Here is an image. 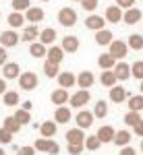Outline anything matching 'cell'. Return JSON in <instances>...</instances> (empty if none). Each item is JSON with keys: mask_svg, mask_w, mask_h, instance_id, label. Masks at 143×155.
Returning a JSON list of instances; mask_svg holds the SVG:
<instances>
[{"mask_svg": "<svg viewBox=\"0 0 143 155\" xmlns=\"http://www.w3.org/2000/svg\"><path fill=\"white\" fill-rule=\"evenodd\" d=\"M33 147H36V151H39V153H48V155H58L60 153V145L56 143V141H52V139H36V143H33Z\"/></svg>", "mask_w": 143, "mask_h": 155, "instance_id": "1", "label": "cell"}, {"mask_svg": "<svg viewBox=\"0 0 143 155\" xmlns=\"http://www.w3.org/2000/svg\"><path fill=\"white\" fill-rule=\"evenodd\" d=\"M77 19H79V15H77V11L73 6H62L58 11V23L62 27H73L77 23Z\"/></svg>", "mask_w": 143, "mask_h": 155, "instance_id": "2", "label": "cell"}, {"mask_svg": "<svg viewBox=\"0 0 143 155\" xmlns=\"http://www.w3.org/2000/svg\"><path fill=\"white\" fill-rule=\"evenodd\" d=\"M89 99H91L89 89H79L77 93H73V95L69 97V107H77V110H81L83 106L89 104Z\"/></svg>", "mask_w": 143, "mask_h": 155, "instance_id": "3", "label": "cell"}, {"mask_svg": "<svg viewBox=\"0 0 143 155\" xmlns=\"http://www.w3.org/2000/svg\"><path fill=\"white\" fill-rule=\"evenodd\" d=\"M37 85H39V79H37L36 72H21L19 74V87L23 89V91H33L37 89Z\"/></svg>", "mask_w": 143, "mask_h": 155, "instance_id": "4", "label": "cell"}, {"mask_svg": "<svg viewBox=\"0 0 143 155\" xmlns=\"http://www.w3.org/2000/svg\"><path fill=\"white\" fill-rule=\"evenodd\" d=\"M108 48H110L108 54H112L116 60H122L127 54H129V46H127V41H122V39H112Z\"/></svg>", "mask_w": 143, "mask_h": 155, "instance_id": "5", "label": "cell"}, {"mask_svg": "<svg viewBox=\"0 0 143 155\" xmlns=\"http://www.w3.org/2000/svg\"><path fill=\"white\" fill-rule=\"evenodd\" d=\"M19 41H21V35L15 29H6L0 33V46L2 48H15V46H19Z\"/></svg>", "mask_w": 143, "mask_h": 155, "instance_id": "6", "label": "cell"}, {"mask_svg": "<svg viewBox=\"0 0 143 155\" xmlns=\"http://www.w3.org/2000/svg\"><path fill=\"white\" fill-rule=\"evenodd\" d=\"M94 120H95V116H94V112H89V110H79V114L75 116V124L79 126V128H83V130H87L91 124H94Z\"/></svg>", "mask_w": 143, "mask_h": 155, "instance_id": "7", "label": "cell"}, {"mask_svg": "<svg viewBox=\"0 0 143 155\" xmlns=\"http://www.w3.org/2000/svg\"><path fill=\"white\" fill-rule=\"evenodd\" d=\"M23 15H25V21H27V23H33V25L42 23V21H44V17H46L44 8H39V6H29Z\"/></svg>", "mask_w": 143, "mask_h": 155, "instance_id": "8", "label": "cell"}, {"mask_svg": "<svg viewBox=\"0 0 143 155\" xmlns=\"http://www.w3.org/2000/svg\"><path fill=\"white\" fill-rule=\"evenodd\" d=\"M141 19H143V12L139 11V8H135V6L122 11V23L124 25H137Z\"/></svg>", "mask_w": 143, "mask_h": 155, "instance_id": "9", "label": "cell"}, {"mask_svg": "<svg viewBox=\"0 0 143 155\" xmlns=\"http://www.w3.org/2000/svg\"><path fill=\"white\" fill-rule=\"evenodd\" d=\"M64 139H66V145H83L85 141V130L83 128H71V130H66L64 134Z\"/></svg>", "mask_w": 143, "mask_h": 155, "instance_id": "10", "label": "cell"}, {"mask_svg": "<svg viewBox=\"0 0 143 155\" xmlns=\"http://www.w3.org/2000/svg\"><path fill=\"white\" fill-rule=\"evenodd\" d=\"M60 48L64 50V54H75L79 50V37L77 35H64L60 41Z\"/></svg>", "mask_w": 143, "mask_h": 155, "instance_id": "11", "label": "cell"}, {"mask_svg": "<svg viewBox=\"0 0 143 155\" xmlns=\"http://www.w3.org/2000/svg\"><path fill=\"white\" fill-rule=\"evenodd\" d=\"M73 118L71 114V107L69 106H58L56 107V112H54V122L56 124H69Z\"/></svg>", "mask_w": 143, "mask_h": 155, "instance_id": "12", "label": "cell"}, {"mask_svg": "<svg viewBox=\"0 0 143 155\" xmlns=\"http://www.w3.org/2000/svg\"><path fill=\"white\" fill-rule=\"evenodd\" d=\"M56 132H58V124H56L54 120H46V122L39 124V134H42L44 139H52V137H56Z\"/></svg>", "mask_w": 143, "mask_h": 155, "instance_id": "13", "label": "cell"}, {"mask_svg": "<svg viewBox=\"0 0 143 155\" xmlns=\"http://www.w3.org/2000/svg\"><path fill=\"white\" fill-rule=\"evenodd\" d=\"M69 89H62V87H58V89H54L52 91V95H50V101L54 104V106H64V104H69Z\"/></svg>", "mask_w": 143, "mask_h": 155, "instance_id": "14", "label": "cell"}, {"mask_svg": "<svg viewBox=\"0 0 143 155\" xmlns=\"http://www.w3.org/2000/svg\"><path fill=\"white\" fill-rule=\"evenodd\" d=\"M56 81H58V87H62V89H71V87H75L77 85V77L73 74V72H58V77H56Z\"/></svg>", "mask_w": 143, "mask_h": 155, "instance_id": "15", "label": "cell"}, {"mask_svg": "<svg viewBox=\"0 0 143 155\" xmlns=\"http://www.w3.org/2000/svg\"><path fill=\"white\" fill-rule=\"evenodd\" d=\"M114 74H116V81H127V79H131V66L127 64V62H116L114 64Z\"/></svg>", "mask_w": 143, "mask_h": 155, "instance_id": "16", "label": "cell"}, {"mask_svg": "<svg viewBox=\"0 0 143 155\" xmlns=\"http://www.w3.org/2000/svg\"><path fill=\"white\" fill-rule=\"evenodd\" d=\"M104 25H106V19L100 17V15H94V12L85 19V27L91 29V31H100V29H104Z\"/></svg>", "mask_w": 143, "mask_h": 155, "instance_id": "17", "label": "cell"}, {"mask_svg": "<svg viewBox=\"0 0 143 155\" xmlns=\"http://www.w3.org/2000/svg\"><path fill=\"white\" fill-rule=\"evenodd\" d=\"M46 60L48 62H54V64H60L64 60V50L60 46H50L46 52Z\"/></svg>", "mask_w": 143, "mask_h": 155, "instance_id": "18", "label": "cell"}, {"mask_svg": "<svg viewBox=\"0 0 143 155\" xmlns=\"http://www.w3.org/2000/svg\"><path fill=\"white\" fill-rule=\"evenodd\" d=\"M37 37H39V27L37 25H27L23 29V33H21V41H27V44H31V41H37Z\"/></svg>", "mask_w": 143, "mask_h": 155, "instance_id": "19", "label": "cell"}, {"mask_svg": "<svg viewBox=\"0 0 143 155\" xmlns=\"http://www.w3.org/2000/svg\"><path fill=\"white\" fill-rule=\"evenodd\" d=\"M56 37H58L56 29H52V27H46V29H42V31H39V37H37V41H42L44 46H52V44L56 41Z\"/></svg>", "mask_w": 143, "mask_h": 155, "instance_id": "20", "label": "cell"}, {"mask_svg": "<svg viewBox=\"0 0 143 155\" xmlns=\"http://www.w3.org/2000/svg\"><path fill=\"white\" fill-rule=\"evenodd\" d=\"M94 83H95V77H94V72H91V71L79 72V77H77V85H79V89H89Z\"/></svg>", "mask_w": 143, "mask_h": 155, "instance_id": "21", "label": "cell"}, {"mask_svg": "<svg viewBox=\"0 0 143 155\" xmlns=\"http://www.w3.org/2000/svg\"><path fill=\"white\" fill-rule=\"evenodd\" d=\"M2 74H4L6 81H9V79H19V74H21V66H19L17 62H6V64L2 66Z\"/></svg>", "mask_w": 143, "mask_h": 155, "instance_id": "22", "label": "cell"}, {"mask_svg": "<svg viewBox=\"0 0 143 155\" xmlns=\"http://www.w3.org/2000/svg\"><path fill=\"white\" fill-rule=\"evenodd\" d=\"M114 128H112V126H108V124H104V126H100V128H97V134H95V137H97V139H100V143L104 145V143H112V139H114Z\"/></svg>", "mask_w": 143, "mask_h": 155, "instance_id": "23", "label": "cell"}, {"mask_svg": "<svg viewBox=\"0 0 143 155\" xmlns=\"http://www.w3.org/2000/svg\"><path fill=\"white\" fill-rule=\"evenodd\" d=\"M104 19H106V23H120L122 21V8L120 6H108Z\"/></svg>", "mask_w": 143, "mask_h": 155, "instance_id": "24", "label": "cell"}, {"mask_svg": "<svg viewBox=\"0 0 143 155\" xmlns=\"http://www.w3.org/2000/svg\"><path fill=\"white\" fill-rule=\"evenodd\" d=\"M6 23H9V27L11 29H19V27H23L27 21H25V15L19 11H12L11 15H9V19H6Z\"/></svg>", "mask_w": 143, "mask_h": 155, "instance_id": "25", "label": "cell"}, {"mask_svg": "<svg viewBox=\"0 0 143 155\" xmlns=\"http://www.w3.org/2000/svg\"><path fill=\"white\" fill-rule=\"evenodd\" d=\"M127 97H129V93H127V89H124V87H120V85L110 87V99H112L114 104H122Z\"/></svg>", "mask_w": 143, "mask_h": 155, "instance_id": "26", "label": "cell"}, {"mask_svg": "<svg viewBox=\"0 0 143 155\" xmlns=\"http://www.w3.org/2000/svg\"><path fill=\"white\" fill-rule=\"evenodd\" d=\"M114 64H116V58L112 56V54H100L97 56V66L102 68V71H110V68H114Z\"/></svg>", "mask_w": 143, "mask_h": 155, "instance_id": "27", "label": "cell"}, {"mask_svg": "<svg viewBox=\"0 0 143 155\" xmlns=\"http://www.w3.org/2000/svg\"><path fill=\"white\" fill-rule=\"evenodd\" d=\"M112 39H114V35H112L110 29H100V31H95V44H97V46H110Z\"/></svg>", "mask_w": 143, "mask_h": 155, "instance_id": "28", "label": "cell"}, {"mask_svg": "<svg viewBox=\"0 0 143 155\" xmlns=\"http://www.w3.org/2000/svg\"><path fill=\"white\" fill-rule=\"evenodd\" d=\"M46 52L48 48L42 41H31L29 44V56H33V58H46Z\"/></svg>", "mask_w": 143, "mask_h": 155, "instance_id": "29", "label": "cell"}, {"mask_svg": "<svg viewBox=\"0 0 143 155\" xmlns=\"http://www.w3.org/2000/svg\"><path fill=\"white\" fill-rule=\"evenodd\" d=\"M2 101H4V106L6 107H15V106H19L21 104V97H19V93L17 91H4L2 93Z\"/></svg>", "mask_w": 143, "mask_h": 155, "instance_id": "30", "label": "cell"}, {"mask_svg": "<svg viewBox=\"0 0 143 155\" xmlns=\"http://www.w3.org/2000/svg\"><path fill=\"white\" fill-rule=\"evenodd\" d=\"M112 143L118 145V147H127V145L131 143V132H129V130H116V132H114Z\"/></svg>", "mask_w": 143, "mask_h": 155, "instance_id": "31", "label": "cell"}, {"mask_svg": "<svg viewBox=\"0 0 143 155\" xmlns=\"http://www.w3.org/2000/svg\"><path fill=\"white\" fill-rule=\"evenodd\" d=\"M100 83L104 85V87H108V89L114 87V85H116V74H114V71H112V68H110V71H104L100 74Z\"/></svg>", "mask_w": 143, "mask_h": 155, "instance_id": "32", "label": "cell"}, {"mask_svg": "<svg viewBox=\"0 0 143 155\" xmlns=\"http://www.w3.org/2000/svg\"><path fill=\"white\" fill-rule=\"evenodd\" d=\"M2 128H6L11 134H17V132L21 130V124L15 120V116H6V118H4V122H2Z\"/></svg>", "mask_w": 143, "mask_h": 155, "instance_id": "33", "label": "cell"}, {"mask_svg": "<svg viewBox=\"0 0 143 155\" xmlns=\"http://www.w3.org/2000/svg\"><path fill=\"white\" fill-rule=\"evenodd\" d=\"M127 46H129L131 50H135V52L143 50V35H139V33H133V35H129V39H127Z\"/></svg>", "mask_w": 143, "mask_h": 155, "instance_id": "34", "label": "cell"}, {"mask_svg": "<svg viewBox=\"0 0 143 155\" xmlns=\"http://www.w3.org/2000/svg\"><path fill=\"white\" fill-rule=\"evenodd\" d=\"M60 72V64H54V62H44V74H46L48 79H56Z\"/></svg>", "mask_w": 143, "mask_h": 155, "instance_id": "35", "label": "cell"}, {"mask_svg": "<svg viewBox=\"0 0 143 155\" xmlns=\"http://www.w3.org/2000/svg\"><path fill=\"white\" fill-rule=\"evenodd\" d=\"M15 120H17L21 126H23V124H29V122H31V112L19 107V110H15Z\"/></svg>", "mask_w": 143, "mask_h": 155, "instance_id": "36", "label": "cell"}, {"mask_svg": "<svg viewBox=\"0 0 143 155\" xmlns=\"http://www.w3.org/2000/svg\"><path fill=\"white\" fill-rule=\"evenodd\" d=\"M94 116H95V118H100V120L108 116V104L104 101V99H100V101L94 106Z\"/></svg>", "mask_w": 143, "mask_h": 155, "instance_id": "37", "label": "cell"}, {"mask_svg": "<svg viewBox=\"0 0 143 155\" xmlns=\"http://www.w3.org/2000/svg\"><path fill=\"white\" fill-rule=\"evenodd\" d=\"M83 147L87 149V151H97V149L102 147V143H100V139H97L95 134H91V137H85Z\"/></svg>", "mask_w": 143, "mask_h": 155, "instance_id": "38", "label": "cell"}, {"mask_svg": "<svg viewBox=\"0 0 143 155\" xmlns=\"http://www.w3.org/2000/svg\"><path fill=\"white\" fill-rule=\"evenodd\" d=\"M129 110H133V112H141L143 110V93L141 95H131L129 97Z\"/></svg>", "mask_w": 143, "mask_h": 155, "instance_id": "39", "label": "cell"}, {"mask_svg": "<svg viewBox=\"0 0 143 155\" xmlns=\"http://www.w3.org/2000/svg\"><path fill=\"white\" fill-rule=\"evenodd\" d=\"M139 120H141V112H133V110H129V112L124 114V124H127V126H135Z\"/></svg>", "mask_w": 143, "mask_h": 155, "instance_id": "40", "label": "cell"}, {"mask_svg": "<svg viewBox=\"0 0 143 155\" xmlns=\"http://www.w3.org/2000/svg\"><path fill=\"white\" fill-rule=\"evenodd\" d=\"M131 77H135V79L143 81V60H137V62L131 66Z\"/></svg>", "mask_w": 143, "mask_h": 155, "instance_id": "41", "label": "cell"}, {"mask_svg": "<svg viewBox=\"0 0 143 155\" xmlns=\"http://www.w3.org/2000/svg\"><path fill=\"white\" fill-rule=\"evenodd\" d=\"M12 11H19V12H25L29 6H31V0H12Z\"/></svg>", "mask_w": 143, "mask_h": 155, "instance_id": "42", "label": "cell"}, {"mask_svg": "<svg viewBox=\"0 0 143 155\" xmlns=\"http://www.w3.org/2000/svg\"><path fill=\"white\" fill-rule=\"evenodd\" d=\"M79 2H81V8L87 12H94L97 8V0H79Z\"/></svg>", "mask_w": 143, "mask_h": 155, "instance_id": "43", "label": "cell"}, {"mask_svg": "<svg viewBox=\"0 0 143 155\" xmlns=\"http://www.w3.org/2000/svg\"><path fill=\"white\" fill-rule=\"evenodd\" d=\"M36 147L33 145H23V147H19L17 149V155H36Z\"/></svg>", "mask_w": 143, "mask_h": 155, "instance_id": "44", "label": "cell"}, {"mask_svg": "<svg viewBox=\"0 0 143 155\" xmlns=\"http://www.w3.org/2000/svg\"><path fill=\"white\" fill-rule=\"evenodd\" d=\"M12 137H15V134H11L6 128H0V143L2 145H9L12 141Z\"/></svg>", "mask_w": 143, "mask_h": 155, "instance_id": "45", "label": "cell"}, {"mask_svg": "<svg viewBox=\"0 0 143 155\" xmlns=\"http://www.w3.org/2000/svg\"><path fill=\"white\" fill-rule=\"evenodd\" d=\"M83 145H66V151H69V155H81L83 153Z\"/></svg>", "mask_w": 143, "mask_h": 155, "instance_id": "46", "label": "cell"}, {"mask_svg": "<svg viewBox=\"0 0 143 155\" xmlns=\"http://www.w3.org/2000/svg\"><path fill=\"white\" fill-rule=\"evenodd\" d=\"M116 6H120L122 11H127V8L135 6V0H116Z\"/></svg>", "mask_w": 143, "mask_h": 155, "instance_id": "47", "label": "cell"}, {"mask_svg": "<svg viewBox=\"0 0 143 155\" xmlns=\"http://www.w3.org/2000/svg\"><path fill=\"white\" fill-rule=\"evenodd\" d=\"M133 132H135L137 137H141V139H143V118L139 120V122H137L135 126H133Z\"/></svg>", "mask_w": 143, "mask_h": 155, "instance_id": "48", "label": "cell"}, {"mask_svg": "<svg viewBox=\"0 0 143 155\" xmlns=\"http://www.w3.org/2000/svg\"><path fill=\"white\" fill-rule=\"evenodd\" d=\"M9 62V54H6V48H2L0 46V66H4Z\"/></svg>", "mask_w": 143, "mask_h": 155, "instance_id": "49", "label": "cell"}, {"mask_svg": "<svg viewBox=\"0 0 143 155\" xmlns=\"http://www.w3.org/2000/svg\"><path fill=\"white\" fill-rule=\"evenodd\" d=\"M120 155H137V151L133 149L131 145H127V147H120Z\"/></svg>", "mask_w": 143, "mask_h": 155, "instance_id": "50", "label": "cell"}, {"mask_svg": "<svg viewBox=\"0 0 143 155\" xmlns=\"http://www.w3.org/2000/svg\"><path fill=\"white\" fill-rule=\"evenodd\" d=\"M6 91V79H0V95Z\"/></svg>", "mask_w": 143, "mask_h": 155, "instance_id": "51", "label": "cell"}, {"mask_svg": "<svg viewBox=\"0 0 143 155\" xmlns=\"http://www.w3.org/2000/svg\"><path fill=\"white\" fill-rule=\"evenodd\" d=\"M23 110H27V112H31V107H33V104H31V101H23Z\"/></svg>", "mask_w": 143, "mask_h": 155, "instance_id": "52", "label": "cell"}, {"mask_svg": "<svg viewBox=\"0 0 143 155\" xmlns=\"http://www.w3.org/2000/svg\"><path fill=\"white\" fill-rule=\"evenodd\" d=\"M139 89H141V93H143V81H141V85H139Z\"/></svg>", "mask_w": 143, "mask_h": 155, "instance_id": "53", "label": "cell"}, {"mask_svg": "<svg viewBox=\"0 0 143 155\" xmlns=\"http://www.w3.org/2000/svg\"><path fill=\"white\" fill-rule=\"evenodd\" d=\"M0 155H6V153H4V149H0Z\"/></svg>", "mask_w": 143, "mask_h": 155, "instance_id": "54", "label": "cell"}, {"mask_svg": "<svg viewBox=\"0 0 143 155\" xmlns=\"http://www.w3.org/2000/svg\"><path fill=\"white\" fill-rule=\"evenodd\" d=\"M141 151H143V139H141Z\"/></svg>", "mask_w": 143, "mask_h": 155, "instance_id": "55", "label": "cell"}, {"mask_svg": "<svg viewBox=\"0 0 143 155\" xmlns=\"http://www.w3.org/2000/svg\"><path fill=\"white\" fill-rule=\"evenodd\" d=\"M42 2H50V0H42Z\"/></svg>", "mask_w": 143, "mask_h": 155, "instance_id": "56", "label": "cell"}, {"mask_svg": "<svg viewBox=\"0 0 143 155\" xmlns=\"http://www.w3.org/2000/svg\"><path fill=\"white\" fill-rule=\"evenodd\" d=\"M73 2H79V0H73Z\"/></svg>", "mask_w": 143, "mask_h": 155, "instance_id": "57", "label": "cell"}, {"mask_svg": "<svg viewBox=\"0 0 143 155\" xmlns=\"http://www.w3.org/2000/svg\"><path fill=\"white\" fill-rule=\"evenodd\" d=\"M0 15H2V12H0Z\"/></svg>", "mask_w": 143, "mask_h": 155, "instance_id": "58", "label": "cell"}]
</instances>
